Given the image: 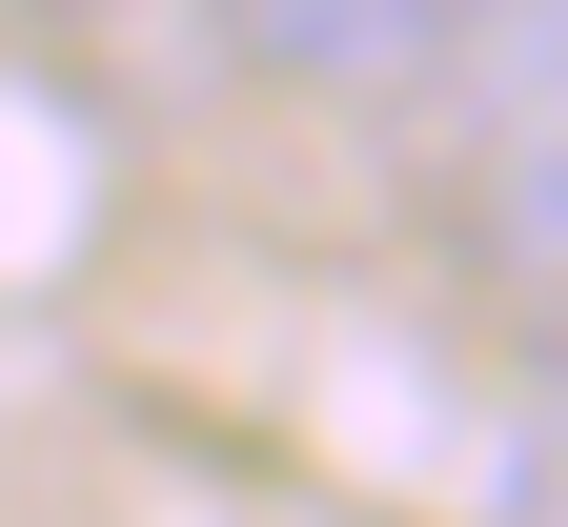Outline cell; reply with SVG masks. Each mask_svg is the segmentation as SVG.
Wrapping results in <instances>:
<instances>
[{"label": "cell", "mask_w": 568, "mask_h": 527, "mask_svg": "<svg viewBox=\"0 0 568 527\" xmlns=\"http://www.w3.org/2000/svg\"><path fill=\"white\" fill-rule=\"evenodd\" d=\"M467 0H224V61L264 102H426Z\"/></svg>", "instance_id": "cell-1"}, {"label": "cell", "mask_w": 568, "mask_h": 527, "mask_svg": "<svg viewBox=\"0 0 568 527\" xmlns=\"http://www.w3.org/2000/svg\"><path fill=\"white\" fill-rule=\"evenodd\" d=\"M467 244L508 264V305H528V325H568V122L467 163Z\"/></svg>", "instance_id": "cell-3"}, {"label": "cell", "mask_w": 568, "mask_h": 527, "mask_svg": "<svg viewBox=\"0 0 568 527\" xmlns=\"http://www.w3.org/2000/svg\"><path fill=\"white\" fill-rule=\"evenodd\" d=\"M426 102L467 122V163H487V142H548L568 122V0H467V41H447Z\"/></svg>", "instance_id": "cell-2"}]
</instances>
